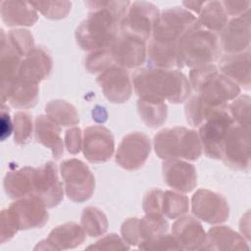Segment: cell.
<instances>
[{
	"mask_svg": "<svg viewBox=\"0 0 251 251\" xmlns=\"http://www.w3.org/2000/svg\"><path fill=\"white\" fill-rule=\"evenodd\" d=\"M91 10L75 30V40L85 51H94L111 45L121 30L129 1H85Z\"/></svg>",
	"mask_w": 251,
	"mask_h": 251,
	"instance_id": "cell-1",
	"label": "cell"
},
{
	"mask_svg": "<svg viewBox=\"0 0 251 251\" xmlns=\"http://www.w3.org/2000/svg\"><path fill=\"white\" fill-rule=\"evenodd\" d=\"M131 81L135 94L150 101L178 104L184 102L191 91L186 75L175 69L139 68L132 75Z\"/></svg>",
	"mask_w": 251,
	"mask_h": 251,
	"instance_id": "cell-2",
	"label": "cell"
},
{
	"mask_svg": "<svg viewBox=\"0 0 251 251\" xmlns=\"http://www.w3.org/2000/svg\"><path fill=\"white\" fill-rule=\"evenodd\" d=\"M155 153L160 159L196 161L202 154L198 132L184 126L167 127L154 136Z\"/></svg>",
	"mask_w": 251,
	"mask_h": 251,
	"instance_id": "cell-3",
	"label": "cell"
},
{
	"mask_svg": "<svg viewBox=\"0 0 251 251\" xmlns=\"http://www.w3.org/2000/svg\"><path fill=\"white\" fill-rule=\"evenodd\" d=\"M220 35L197 24L187 30L178 41V53L184 65L190 68L209 65L221 55Z\"/></svg>",
	"mask_w": 251,
	"mask_h": 251,
	"instance_id": "cell-4",
	"label": "cell"
},
{
	"mask_svg": "<svg viewBox=\"0 0 251 251\" xmlns=\"http://www.w3.org/2000/svg\"><path fill=\"white\" fill-rule=\"evenodd\" d=\"M188 80L196 93L222 105H227V102L240 94L239 85L223 75L213 64L191 68Z\"/></svg>",
	"mask_w": 251,
	"mask_h": 251,
	"instance_id": "cell-5",
	"label": "cell"
},
{
	"mask_svg": "<svg viewBox=\"0 0 251 251\" xmlns=\"http://www.w3.org/2000/svg\"><path fill=\"white\" fill-rule=\"evenodd\" d=\"M197 24V18L191 12L184 8L172 7L160 13L150 39L161 43H177Z\"/></svg>",
	"mask_w": 251,
	"mask_h": 251,
	"instance_id": "cell-6",
	"label": "cell"
},
{
	"mask_svg": "<svg viewBox=\"0 0 251 251\" xmlns=\"http://www.w3.org/2000/svg\"><path fill=\"white\" fill-rule=\"evenodd\" d=\"M60 173L69 199L80 203L91 198L95 189V178L82 161L77 159L63 161L60 165Z\"/></svg>",
	"mask_w": 251,
	"mask_h": 251,
	"instance_id": "cell-7",
	"label": "cell"
},
{
	"mask_svg": "<svg viewBox=\"0 0 251 251\" xmlns=\"http://www.w3.org/2000/svg\"><path fill=\"white\" fill-rule=\"evenodd\" d=\"M234 124L227 106L214 112L199 126L198 135L202 150L212 159H222V145L227 128Z\"/></svg>",
	"mask_w": 251,
	"mask_h": 251,
	"instance_id": "cell-8",
	"label": "cell"
},
{
	"mask_svg": "<svg viewBox=\"0 0 251 251\" xmlns=\"http://www.w3.org/2000/svg\"><path fill=\"white\" fill-rule=\"evenodd\" d=\"M110 50L114 64L126 70L139 68L146 60V41L123 30L111 43Z\"/></svg>",
	"mask_w": 251,
	"mask_h": 251,
	"instance_id": "cell-9",
	"label": "cell"
},
{
	"mask_svg": "<svg viewBox=\"0 0 251 251\" xmlns=\"http://www.w3.org/2000/svg\"><path fill=\"white\" fill-rule=\"evenodd\" d=\"M222 160L230 168L244 171L250 166L249 132L235 123L226 130L222 145Z\"/></svg>",
	"mask_w": 251,
	"mask_h": 251,
	"instance_id": "cell-10",
	"label": "cell"
},
{
	"mask_svg": "<svg viewBox=\"0 0 251 251\" xmlns=\"http://www.w3.org/2000/svg\"><path fill=\"white\" fill-rule=\"evenodd\" d=\"M160 16L159 9L152 3L136 1L130 3L121 24V30L149 40Z\"/></svg>",
	"mask_w": 251,
	"mask_h": 251,
	"instance_id": "cell-11",
	"label": "cell"
},
{
	"mask_svg": "<svg viewBox=\"0 0 251 251\" xmlns=\"http://www.w3.org/2000/svg\"><path fill=\"white\" fill-rule=\"evenodd\" d=\"M31 195L40 199L47 208H53L63 200V185L53 162L49 161L34 169Z\"/></svg>",
	"mask_w": 251,
	"mask_h": 251,
	"instance_id": "cell-12",
	"label": "cell"
},
{
	"mask_svg": "<svg viewBox=\"0 0 251 251\" xmlns=\"http://www.w3.org/2000/svg\"><path fill=\"white\" fill-rule=\"evenodd\" d=\"M150 152V138L143 132L134 131L123 138L117 149L115 160L123 169L134 171L145 164Z\"/></svg>",
	"mask_w": 251,
	"mask_h": 251,
	"instance_id": "cell-13",
	"label": "cell"
},
{
	"mask_svg": "<svg viewBox=\"0 0 251 251\" xmlns=\"http://www.w3.org/2000/svg\"><path fill=\"white\" fill-rule=\"evenodd\" d=\"M192 214L208 224H221L229 217V206L223 195L209 189H198L191 198Z\"/></svg>",
	"mask_w": 251,
	"mask_h": 251,
	"instance_id": "cell-14",
	"label": "cell"
},
{
	"mask_svg": "<svg viewBox=\"0 0 251 251\" xmlns=\"http://www.w3.org/2000/svg\"><path fill=\"white\" fill-rule=\"evenodd\" d=\"M81 150L90 163L107 162L115 151V140L111 130L103 126H87L83 130Z\"/></svg>",
	"mask_w": 251,
	"mask_h": 251,
	"instance_id": "cell-15",
	"label": "cell"
},
{
	"mask_svg": "<svg viewBox=\"0 0 251 251\" xmlns=\"http://www.w3.org/2000/svg\"><path fill=\"white\" fill-rule=\"evenodd\" d=\"M44 203L33 195L16 199L9 206L20 230L42 227L49 218Z\"/></svg>",
	"mask_w": 251,
	"mask_h": 251,
	"instance_id": "cell-16",
	"label": "cell"
},
{
	"mask_svg": "<svg viewBox=\"0 0 251 251\" xmlns=\"http://www.w3.org/2000/svg\"><path fill=\"white\" fill-rule=\"evenodd\" d=\"M96 81L110 102L124 103L132 94V81L127 70L117 65H113L101 73Z\"/></svg>",
	"mask_w": 251,
	"mask_h": 251,
	"instance_id": "cell-17",
	"label": "cell"
},
{
	"mask_svg": "<svg viewBox=\"0 0 251 251\" xmlns=\"http://www.w3.org/2000/svg\"><path fill=\"white\" fill-rule=\"evenodd\" d=\"M250 12L231 18L220 34L221 47L226 53L250 49Z\"/></svg>",
	"mask_w": 251,
	"mask_h": 251,
	"instance_id": "cell-18",
	"label": "cell"
},
{
	"mask_svg": "<svg viewBox=\"0 0 251 251\" xmlns=\"http://www.w3.org/2000/svg\"><path fill=\"white\" fill-rule=\"evenodd\" d=\"M162 173L165 183L176 191L187 193L196 187V169L185 160H165L162 165Z\"/></svg>",
	"mask_w": 251,
	"mask_h": 251,
	"instance_id": "cell-19",
	"label": "cell"
},
{
	"mask_svg": "<svg viewBox=\"0 0 251 251\" xmlns=\"http://www.w3.org/2000/svg\"><path fill=\"white\" fill-rule=\"evenodd\" d=\"M85 231L81 226L68 222L53 228L48 237L34 247L43 250H67L79 246L85 240Z\"/></svg>",
	"mask_w": 251,
	"mask_h": 251,
	"instance_id": "cell-20",
	"label": "cell"
},
{
	"mask_svg": "<svg viewBox=\"0 0 251 251\" xmlns=\"http://www.w3.org/2000/svg\"><path fill=\"white\" fill-rule=\"evenodd\" d=\"M251 52L250 49L237 53H226L219 61V71L245 89L251 83Z\"/></svg>",
	"mask_w": 251,
	"mask_h": 251,
	"instance_id": "cell-21",
	"label": "cell"
},
{
	"mask_svg": "<svg viewBox=\"0 0 251 251\" xmlns=\"http://www.w3.org/2000/svg\"><path fill=\"white\" fill-rule=\"evenodd\" d=\"M172 234L182 250H202L206 232L201 223L192 216H181L172 226Z\"/></svg>",
	"mask_w": 251,
	"mask_h": 251,
	"instance_id": "cell-22",
	"label": "cell"
},
{
	"mask_svg": "<svg viewBox=\"0 0 251 251\" xmlns=\"http://www.w3.org/2000/svg\"><path fill=\"white\" fill-rule=\"evenodd\" d=\"M53 61L48 51L42 46H35L21 64L18 76L39 84L51 73Z\"/></svg>",
	"mask_w": 251,
	"mask_h": 251,
	"instance_id": "cell-23",
	"label": "cell"
},
{
	"mask_svg": "<svg viewBox=\"0 0 251 251\" xmlns=\"http://www.w3.org/2000/svg\"><path fill=\"white\" fill-rule=\"evenodd\" d=\"M245 238L226 226H216L206 233L202 250H248Z\"/></svg>",
	"mask_w": 251,
	"mask_h": 251,
	"instance_id": "cell-24",
	"label": "cell"
},
{
	"mask_svg": "<svg viewBox=\"0 0 251 251\" xmlns=\"http://www.w3.org/2000/svg\"><path fill=\"white\" fill-rule=\"evenodd\" d=\"M36 141L52 151L53 158L58 160L64 153V142L61 137V127L47 115H39L34 121Z\"/></svg>",
	"mask_w": 251,
	"mask_h": 251,
	"instance_id": "cell-25",
	"label": "cell"
},
{
	"mask_svg": "<svg viewBox=\"0 0 251 251\" xmlns=\"http://www.w3.org/2000/svg\"><path fill=\"white\" fill-rule=\"evenodd\" d=\"M1 52H0V71H1V98L5 101L8 91L15 80L23 61V57L15 51L7 42L5 31L1 29Z\"/></svg>",
	"mask_w": 251,
	"mask_h": 251,
	"instance_id": "cell-26",
	"label": "cell"
},
{
	"mask_svg": "<svg viewBox=\"0 0 251 251\" xmlns=\"http://www.w3.org/2000/svg\"><path fill=\"white\" fill-rule=\"evenodd\" d=\"M149 67L178 70L183 67L177 43H161L149 39L146 52Z\"/></svg>",
	"mask_w": 251,
	"mask_h": 251,
	"instance_id": "cell-27",
	"label": "cell"
},
{
	"mask_svg": "<svg viewBox=\"0 0 251 251\" xmlns=\"http://www.w3.org/2000/svg\"><path fill=\"white\" fill-rule=\"evenodd\" d=\"M1 17L8 26L33 25L38 20L37 11L29 2L25 1H2Z\"/></svg>",
	"mask_w": 251,
	"mask_h": 251,
	"instance_id": "cell-28",
	"label": "cell"
},
{
	"mask_svg": "<svg viewBox=\"0 0 251 251\" xmlns=\"http://www.w3.org/2000/svg\"><path fill=\"white\" fill-rule=\"evenodd\" d=\"M38 98V84L27 81L17 75L2 104L8 101L10 105L15 108L28 109L36 105Z\"/></svg>",
	"mask_w": 251,
	"mask_h": 251,
	"instance_id": "cell-29",
	"label": "cell"
},
{
	"mask_svg": "<svg viewBox=\"0 0 251 251\" xmlns=\"http://www.w3.org/2000/svg\"><path fill=\"white\" fill-rule=\"evenodd\" d=\"M34 169L26 166L6 174L3 185L10 198L19 199L31 195Z\"/></svg>",
	"mask_w": 251,
	"mask_h": 251,
	"instance_id": "cell-30",
	"label": "cell"
},
{
	"mask_svg": "<svg viewBox=\"0 0 251 251\" xmlns=\"http://www.w3.org/2000/svg\"><path fill=\"white\" fill-rule=\"evenodd\" d=\"M226 106L227 105L219 104L201 94L195 93L187 99L184 105L186 121L190 126L199 127L214 112Z\"/></svg>",
	"mask_w": 251,
	"mask_h": 251,
	"instance_id": "cell-31",
	"label": "cell"
},
{
	"mask_svg": "<svg viewBox=\"0 0 251 251\" xmlns=\"http://www.w3.org/2000/svg\"><path fill=\"white\" fill-rule=\"evenodd\" d=\"M227 21L228 17L221 1H206L197 19L199 25L219 35Z\"/></svg>",
	"mask_w": 251,
	"mask_h": 251,
	"instance_id": "cell-32",
	"label": "cell"
},
{
	"mask_svg": "<svg viewBox=\"0 0 251 251\" xmlns=\"http://www.w3.org/2000/svg\"><path fill=\"white\" fill-rule=\"evenodd\" d=\"M45 113L59 126H71L79 123V117L75 107L65 100L56 99L50 101L45 106Z\"/></svg>",
	"mask_w": 251,
	"mask_h": 251,
	"instance_id": "cell-33",
	"label": "cell"
},
{
	"mask_svg": "<svg viewBox=\"0 0 251 251\" xmlns=\"http://www.w3.org/2000/svg\"><path fill=\"white\" fill-rule=\"evenodd\" d=\"M137 110L140 119L150 127L162 126L168 116V106L165 102L150 101L138 98Z\"/></svg>",
	"mask_w": 251,
	"mask_h": 251,
	"instance_id": "cell-34",
	"label": "cell"
},
{
	"mask_svg": "<svg viewBox=\"0 0 251 251\" xmlns=\"http://www.w3.org/2000/svg\"><path fill=\"white\" fill-rule=\"evenodd\" d=\"M80 225L85 233L90 237L103 235L109 226L105 214L100 209L93 206H88L83 209L80 217Z\"/></svg>",
	"mask_w": 251,
	"mask_h": 251,
	"instance_id": "cell-35",
	"label": "cell"
},
{
	"mask_svg": "<svg viewBox=\"0 0 251 251\" xmlns=\"http://www.w3.org/2000/svg\"><path fill=\"white\" fill-rule=\"evenodd\" d=\"M189 210L187 196L178 191L166 190L163 194L162 214L169 219H177Z\"/></svg>",
	"mask_w": 251,
	"mask_h": 251,
	"instance_id": "cell-36",
	"label": "cell"
},
{
	"mask_svg": "<svg viewBox=\"0 0 251 251\" xmlns=\"http://www.w3.org/2000/svg\"><path fill=\"white\" fill-rule=\"evenodd\" d=\"M140 240H148L168 232L169 223L160 214H145L138 223ZM140 241V242H141Z\"/></svg>",
	"mask_w": 251,
	"mask_h": 251,
	"instance_id": "cell-37",
	"label": "cell"
},
{
	"mask_svg": "<svg viewBox=\"0 0 251 251\" xmlns=\"http://www.w3.org/2000/svg\"><path fill=\"white\" fill-rule=\"evenodd\" d=\"M14 125V141L19 145L26 144L30 141L33 123L31 116L24 111H18L14 114L13 118Z\"/></svg>",
	"mask_w": 251,
	"mask_h": 251,
	"instance_id": "cell-38",
	"label": "cell"
},
{
	"mask_svg": "<svg viewBox=\"0 0 251 251\" xmlns=\"http://www.w3.org/2000/svg\"><path fill=\"white\" fill-rule=\"evenodd\" d=\"M250 102V97L248 95H243L235 98L227 105V111L233 122L247 132H249Z\"/></svg>",
	"mask_w": 251,
	"mask_h": 251,
	"instance_id": "cell-39",
	"label": "cell"
},
{
	"mask_svg": "<svg viewBox=\"0 0 251 251\" xmlns=\"http://www.w3.org/2000/svg\"><path fill=\"white\" fill-rule=\"evenodd\" d=\"M29 3L37 12L51 20L66 18L72 8L70 1H31Z\"/></svg>",
	"mask_w": 251,
	"mask_h": 251,
	"instance_id": "cell-40",
	"label": "cell"
},
{
	"mask_svg": "<svg viewBox=\"0 0 251 251\" xmlns=\"http://www.w3.org/2000/svg\"><path fill=\"white\" fill-rule=\"evenodd\" d=\"M5 37L9 45L23 58L28 55L35 47L33 36L27 29H12L8 33H5Z\"/></svg>",
	"mask_w": 251,
	"mask_h": 251,
	"instance_id": "cell-41",
	"label": "cell"
},
{
	"mask_svg": "<svg viewBox=\"0 0 251 251\" xmlns=\"http://www.w3.org/2000/svg\"><path fill=\"white\" fill-rule=\"evenodd\" d=\"M113 65L115 64L110 46L91 51L85 58V68L91 74L103 73Z\"/></svg>",
	"mask_w": 251,
	"mask_h": 251,
	"instance_id": "cell-42",
	"label": "cell"
},
{
	"mask_svg": "<svg viewBox=\"0 0 251 251\" xmlns=\"http://www.w3.org/2000/svg\"><path fill=\"white\" fill-rule=\"evenodd\" d=\"M138 248L142 250H182L176 237L168 233L141 241Z\"/></svg>",
	"mask_w": 251,
	"mask_h": 251,
	"instance_id": "cell-43",
	"label": "cell"
},
{
	"mask_svg": "<svg viewBox=\"0 0 251 251\" xmlns=\"http://www.w3.org/2000/svg\"><path fill=\"white\" fill-rule=\"evenodd\" d=\"M87 250H128L129 245L116 233L102 237L94 244L86 247Z\"/></svg>",
	"mask_w": 251,
	"mask_h": 251,
	"instance_id": "cell-44",
	"label": "cell"
},
{
	"mask_svg": "<svg viewBox=\"0 0 251 251\" xmlns=\"http://www.w3.org/2000/svg\"><path fill=\"white\" fill-rule=\"evenodd\" d=\"M18 230H20L19 226L10 210L8 208L3 209L1 211L0 242L5 243L6 241L10 240L18 232Z\"/></svg>",
	"mask_w": 251,
	"mask_h": 251,
	"instance_id": "cell-45",
	"label": "cell"
},
{
	"mask_svg": "<svg viewBox=\"0 0 251 251\" xmlns=\"http://www.w3.org/2000/svg\"><path fill=\"white\" fill-rule=\"evenodd\" d=\"M138 218H128L126 219L121 227V233L123 239L132 246H138L140 243V235L138 228Z\"/></svg>",
	"mask_w": 251,
	"mask_h": 251,
	"instance_id": "cell-46",
	"label": "cell"
},
{
	"mask_svg": "<svg viewBox=\"0 0 251 251\" xmlns=\"http://www.w3.org/2000/svg\"><path fill=\"white\" fill-rule=\"evenodd\" d=\"M163 194H164V191L159 188H153L145 194L142 201V206L146 214L163 215L162 214Z\"/></svg>",
	"mask_w": 251,
	"mask_h": 251,
	"instance_id": "cell-47",
	"label": "cell"
},
{
	"mask_svg": "<svg viewBox=\"0 0 251 251\" xmlns=\"http://www.w3.org/2000/svg\"><path fill=\"white\" fill-rule=\"evenodd\" d=\"M65 146L69 153L77 154L82 149V133L77 126L69 128L65 133Z\"/></svg>",
	"mask_w": 251,
	"mask_h": 251,
	"instance_id": "cell-48",
	"label": "cell"
},
{
	"mask_svg": "<svg viewBox=\"0 0 251 251\" xmlns=\"http://www.w3.org/2000/svg\"><path fill=\"white\" fill-rule=\"evenodd\" d=\"M222 5L227 15V17H238L247 12L250 9V1H221Z\"/></svg>",
	"mask_w": 251,
	"mask_h": 251,
	"instance_id": "cell-49",
	"label": "cell"
},
{
	"mask_svg": "<svg viewBox=\"0 0 251 251\" xmlns=\"http://www.w3.org/2000/svg\"><path fill=\"white\" fill-rule=\"evenodd\" d=\"M0 127H1V140L4 141L7 137H9L14 130V125L13 121L10 118L9 115V108L5 106V104H2L1 108V122H0Z\"/></svg>",
	"mask_w": 251,
	"mask_h": 251,
	"instance_id": "cell-50",
	"label": "cell"
},
{
	"mask_svg": "<svg viewBox=\"0 0 251 251\" xmlns=\"http://www.w3.org/2000/svg\"><path fill=\"white\" fill-rule=\"evenodd\" d=\"M206 1H183L182 5L184 6L185 10H190L195 14H198L201 12L204 4Z\"/></svg>",
	"mask_w": 251,
	"mask_h": 251,
	"instance_id": "cell-51",
	"label": "cell"
}]
</instances>
